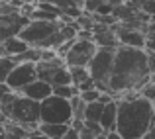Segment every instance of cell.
<instances>
[{
    "mask_svg": "<svg viewBox=\"0 0 155 139\" xmlns=\"http://www.w3.org/2000/svg\"><path fill=\"white\" fill-rule=\"evenodd\" d=\"M151 82V69H149V53L145 49L120 45L116 49V61L110 79V92L120 100L122 94L137 90Z\"/></svg>",
    "mask_w": 155,
    "mask_h": 139,
    "instance_id": "6da1fadb",
    "label": "cell"
},
{
    "mask_svg": "<svg viewBox=\"0 0 155 139\" xmlns=\"http://www.w3.org/2000/svg\"><path fill=\"white\" fill-rule=\"evenodd\" d=\"M155 125V104L140 96L136 100L118 102V128L116 131L124 139H143Z\"/></svg>",
    "mask_w": 155,
    "mask_h": 139,
    "instance_id": "7a4b0ae2",
    "label": "cell"
},
{
    "mask_svg": "<svg viewBox=\"0 0 155 139\" xmlns=\"http://www.w3.org/2000/svg\"><path fill=\"white\" fill-rule=\"evenodd\" d=\"M10 121L26 128L28 131H38L39 124H41V102H35L31 98L20 94L16 98L14 106H12V116Z\"/></svg>",
    "mask_w": 155,
    "mask_h": 139,
    "instance_id": "3957f363",
    "label": "cell"
},
{
    "mask_svg": "<svg viewBox=\"0 0 155 139\" xmlns=\"http://www.w3.org/2000/svg\"><path fill=\"white\" fill-rule=\"evenodd\" d=\"M114 61H116V49L98 47V53L88 65L91 76L100 92H110V79H112V71H114Z\"/></svg>",
    "mask_w": 155,
    "mask_h": 139,
    "instance_id": "277c9868",
    "label": "cell"
},
{
    "mask_svg": "<svg viewBox=\"0 0 155 139\" xmlns=\"http://www.w3.org/2000/svg\"><path fill=\"white\" fill-rule=\"evenodd\" d=\"M61 27H63V22H61V20H55V22H49V20H31V22L22 30L20 37H22L30 47H39L41 49L45 45L47 39H49L51 35H55Z\"/></svg>",
    "mask_w": 155,
    "mask_h": 139,
    "instance_id": "5b68a950",
    "label": "cell"
},
{
    "mask_svg": "<svg viewBox=\"0 0 155 139\" xmlns=\"http://www.w3.org/2000/svg\"><path fill=\"white\" fill-rule=\"evenodd\" d=\"M75 116H73L71 100H65L61 96H49L41 102V124H65L71 125Z\"/></svg>",
    "mask_w": 155,
    "mask_h": 139,
    "instance_id": "8992f818",
    "label": "cell"
},
{
    "mask_svg": "<svg viewBox=\"0 0 155 139\" xmlns=\"http://www.w3.org/2000/svg\"><path fill=\"white\" fill-rule=\"evenodd\" d=\"M96 53H98V45L92 39H77L65 57V63L67 67H88Z\"/></svg>",
    "mask_w": 155,
    "mask_h": 139,
    "instance_id": "52a82bcc",
    "label": "cell"
},
{
    "mask_svg": "<svg viewBox=\"0 0 155 139\" xmlns=\"http://www.w3.org/2000/svg\"><path fill=\"white\" fill-rule=\"evenodd\" d=\"M39 79L38 75V65L35 63H20L14 71L10 73V76L6 79V84L14 92H24V88H28L31 82Z\"/></svg>",
    "mask_w": 155,
    "mask_h": 139,
    "instance_id": "ba28073f",
    "label": "cell"
},
{
    "mask_svg": "<svg viewBox=\"0 0 155 139\" xmlns=\"http://www.w3.org/2000/svg\"><path fill=\"white\" fill-rule=\"evenodd\" d=\"M30 22L31 20L28 16H22L20 12L10 16H0V39L4 41V39H10V37H18Z\"/></svg>",
    "mask_w": 155,
    "mask_h": 139,
    "instance_id": "9c48e42d",
    "label": "cell"
},
{
    "mask_svg": "<svg viewBox=\"0 0 155 139\" xmlns=\"http://www.w3.org/2000/svg\"><path fill=\"white\" fill-rule=\"evenodd\" d=\"M118 34V39H120V45H126V47H136V49H145L147 45V35L145 31H140V30H128V27L120 26V22L114 26Z\"/></svg>",
    "mask_w": 155,
    "mask_h": 139,
    "instance_id": "30bf717a",
    "label": "cell"
},
{
    "mask_svg": "<svg viewBox=\"0 0 155 139\" xmlns=\"http://www.w3.org/2000/svg\"><path fill=\"white\" fill-rule=\"evenodd\" d=\"M92 34H94L92 41L100 49H118L120 47V39H118V34H116L114 27L104 26V24H96Z\"/></svg>",
    "mask_w": 155,
    "mask_h": 139,
    "instance_id": "8fae6325",
    "label": "cell"
},
{
    "mask_svg": "<svg viewBox=\"0 0 155 139\" xmlns=\"http://www.w3.org/2000/svg\"><path fill=\"white\" fill-rule=\"evenodd\" d=\"M24 96H28V98H31V100H35V102H43V100H47L49 96H53V86L49 82H45V80H35V82H31L28 88H24Z\"/></svg>",
    "mask_w": 155,
    "mask_h": 139,
    "instance_id": "7c38bea8",
    "label": "cell"
},
{
    "mask_svg": "<svg viewBox=\"0 0 155 139\" xmlns=\"http://www.w3.org/2000/svg\"><path fill=\"white\" fill-rule=\"evenodd\" d=\"M67 67V63H65L63 57H55V59L51 61H41V63H38V75H39V80H45V82L51 84V79L55 76V73L59 71V69Z\"/></svg>",
    "mask_w": 155,
    "mask_h": 139,
    "instance_id": "4fadbf2b",
    "label": "cell"
},
{
    "mask_svg": "<svg viewBox=\"0 0 155 139\" xmlns=\"http://www.w3.org/2000/svg\"><path fill=\"white\" fill-rule=\"evenodd\" d=\"M2 57H16V55H22V53H26L30 45H28L26 41H24L22 37H10V39H4L2 41Z\"/></svg>",
    "mask_w": 155,
    "mask_h": 139,
    "instance_id": "5bb4252c",
    "label": "cell"
},
{
    "mask_svg": "<svg viewBox=\"0 0 155 139\" xmlns=\"http://www.w3.org/2000/svg\"><path fill=\"white\" fill-rule=\"evenodd\" d=\"M100 125L104 128V131H116L118 128V102H110L106 104L104 108V114H102V120H100Z\"/></svg>",
    "mask_w": 155,
    "mask_h": 139,
    "instance_id": "9a60e30c",
    "label": "cell"
},
{
    "mask_svg": "<svg viewBox=\"0 0 155 139\" xmlns=\"http://www.w3.org/2000/svg\"><path fill=\"white\" fill-rule=\"evenodd\" d=\"M69 128L71 125H65V124H39V133H43V135L51 137V139H63L65 133L69 131Z\"/></svg>",
    "mask_w": 155,
    "mask_h": 139,
    "instance_id": "2e32d148",
    "label": "cell"
},
{
    "mask_svg": "<svg viewBox=\"0 0 155 139\" xmlns=\"http://www.w3.org/2000/svg\"><path fill=\"white\" fill-rule=\"evenodd\" d=\"M104 108L106 104L102 102H92V104H87V118H84V121H98L102 120V114H104Z\"/></svg>",
    "mask_w": 155,
    "mask_h": 139,
    "instance_id": "e0dca14e",
    "label": "cell"
},
{
    "mask_svg": "<svg viewBox=\"0 0 155 139\" xmlns=\"http://www.w3.org/2000/svg\"><path fill=\"white\" fill-rule=\"evenodd\" d=\"M73 84V76H71V69L69 67H63L55 73V76L51 79V86L57 88V86H69Z\"/></svg>",
    "mask_w": 155,
    "mask_h": 139,
    "instance_id": "ac0fdd59",
    "label": "cell"
},
{
    "mask_svg": "<svg viewBox=\"0 0 155 139\" xmlns=\"http://www.w3.org/2000/svg\"><path fill=\"white\" fill-rule=\"evenodd\" d=\"M69 69H71L73 84H75L77 88H79L81 84L88 82V80L92 79V76H91V71H88V67H69Z\"/></svg>",
    "mask_w": 155,
    "mask_h": 139,
    "instance_id": "d6986e66",
    "label": "cell"
},
{
    "mask_svg": "<svg viewBox=\"0 0 155 139\" xmlns=\"http://www.w3.org/2000/svg\"><path fill=\"white\" fill-rule=\"evenodd\" d=\"M71 106H73V116H75V120L84 121V118H87V102L81 98V94L71 100Z\"/></svg>",
    "mask_w": 155,
    "mask_h": 139,
    "instance_id": "ffe728a7",
    "label": "cell"
},
{
    "mask_svg": "<svg viewBox=\"0 0 155 139\" xmlns=\"http://www.w3.org/2000/svg\"><path fill=\"white\" fill-rule=\"evenodd\" d=\"M16 67H18V63H16L12 57H2V59H0V82H6V79L10 76V73L14 71Z\"/></svg>",
    "mask_w": 155,
    "mask_h": 139,
    "instance_id": "44dd1931",
    "label": "cell"
},
{
    "mask_svg": "<svg viewBox=\"0 0 155 139\" xmlns=\"http://www.w3.org/2000/svg\"><path fill=\"white\" fill-rule=\"evenodd\" d=\"M39 2H49V4H55L57 8H61V12H67L71 8H81L83 10L84 6V0H39Z\"/></svg>",
    "mask_w": 155,
    "mask_h": 139,
    "instance_id": "7402d4cb",
    "label": "cell"
},
{
    "mask_svg": "<svg viewBox=\"0 0 155 139\" xmlns=\"http://www.w3.org/2000/svg\"><path fill=\"white\" fill-rule=\"evenodd\" d=\"M100 96H102V92L98 90V88H92V90H87V92H81V98H83L87 104H92V102H98Z\"/></svg>",
    "mask_w": 155,
    "mask_h": 139,
    "instance_id": "603a6c76",
    "label": "cell"
},
{
    "mask_svg": "<svg viewBox=\"0 0 155 139\" xmlns=\"http://www.w3.org/2000/svg\"><path fill=\"white\" fill-rule=\"evenodd\" d=\"M141 96L147 98V100H151L153 104H155V82H149L147 86L141 88Z\"/></svg>",
    "mask_w": 155,
    "mask_h": 139,
    "instance_id": "cb8c5ba5",
    "label": "cell"
},
{
    "mask_svg": "<svg viewBox=\"0 0 155 139\" xmlns=\"http://www.w3.org/2000/svg\"><path fill=\"white\" fill-rule=\"evenodd\" d=\"M63 139H81V131H77L75 128H69V131L65 133Z\"/></svg>",
    "mask_w": 155,
    "mask_h": 139,
    "instance_id": "d4e9b609",
    "label": "cell"
},
{
    "mask_svg": "<svg viewBox=\"0 0 155 139\" xmlns=\"http://www.w3.org/2000/svg\"><path fill=\"white\" fill-rule=\"evenodd\" d=\"M28 139H51V137H47V135H43V133H39V131H34Z\"/></svg>",
    "mask_w": 155,
    "mask_h": 139,
    "instance_id": "484cf974",
    "label": "cell"
},
{
    "mask_svg": "<svg viewBox=\"0 0 155 139\" xmlns=\"http://www.w3.org/2000/svg\"><path fill=\"white\" fill-rule=\"evenodd\" d=\"M106 139H124V137H122L118 131H108L106 133Z\"/></svg>",
    "mask_w": 155,
    "mask_h": 139,
    "instance_id": "4316f807",
    "label": "cell"
},
{
    "mask_svg": "<svg viewBox=\"0 0 155 139\" xmlns=\"http://www.w3.org/2000/svg\"><path fill=\"white\" fill-rule=\"evenodd\" d=\"M143 139H155V125H151V129L143 135Z\"/></svg>",
    "mask_w": 155,
    "mask_h": 139,
    "instance_id": "83f0119b",
    "label": "cell"
},
{
    "mask_svg": "<svg viewBox=\"0 0 155 139\" xmlns=\"http://www.w3.org/2000/svg\"><path fill=\"white\" fill-rule=\"evenodd\" d=\"M108 2H110V4H112V6H114V8H116V6H122V4H126V2H130V0H108Z\"/></svg>",
    "mask_w": 155,
    "mask_h": 139,
    "instance_id": "f1b7e54d",
    "label": "cell"
},
{
    "mask_svg": "<svg viewBox=\"0 0 155 139\" xmlns=\"http://www.w3.org/2000/svg\"><path fill=\"white\" fill-rule=\"evenodd\" d=\"M98 139H106V137H98Z\"/></svg>",
    "mask_w": 155,
    "mask_h": 139,
    "instance_id": "f546056e",
    "label": "cell"
},
{
    "mask_svg": "<svg viewBox=\"0 0 155 139\" xmlns=\"http://www.w3.org/2000/svg\"><path fill=\"white\" fill-rule=\"evenodd\" d=\"M2 2H6V0H2Z\"/></svg>",
    "mask_w": 155,
    "mask_h": 139,
    "instance_id": "4dcf8cb0",
    "label": "cell"
}]
</instances>
